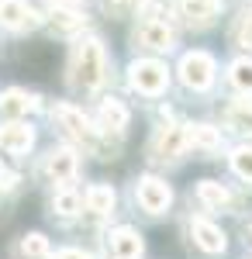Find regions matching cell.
<instances>
[{
    "mask_svg": "<svg viewBox=\"0 0 252 259\" xmlns=\"http://www.w3.org/2000/svg\"><path fill=\"white\" fill-rule=\"evenodd\" d=\"M69 73H73V83L83 87V90H97L104 83V49H100L97 38H87L73 49Z\"/></svg>",
    "mask_w": 252,
    "mask_h": 259,
    "instance_id": "6da1fadb",
    "label": "cell"
},
{
    "mask_svg": "<svg viewBox=\"0 0 252 259\" xmlns=\"http://www.w3.org/2000/svg\"><path fill=\"white\" fill-rule=\"evenodd\" d=\"M56 121H59V128L69 135V139H76L83 142V145H90L94 152H100V142H97V132H94V124H90V118L83 114V111H76L73 104H56Z\"/></svg>",
    "mask_w": 252,
    "mask_h": 259,
    "instance_id": "7a4b0ae2",
    "label": "cell"
},
{
    "mask_svg": "<svg viewBox=\"0 0 252 259\" xmlns=\"http://www.w3.org/2000/svg\"><path fill=\"white\" fill-rule=\"evenodd\" d=\"M180 80L190 90H207L214 83V59L207 52H187L180 59Z\"/></svg>",
    "mask_w": 252,
    "mask_h": 259,
    "instance_id": "3957f363",
    "label": "cell"
},
{
    "mask_svg": "<svg viewBox=\"0 0 252 259\" xmlns=\"http://www.w3.org/2000/svg\"><path fill=\"white\" fill-rule=\"evenodd\" d=\"M166 83H170V73H166V66L155 59H142L132 66V87H135L138 94H145V97H159L162 90H166Z\"/></svg>",
    "mask_w": 252,
    "mask_h": 259,
    "instance_id": "277c9868",
    "label": "cell"
},
{
    "mask_svg": "<svg viewBox=\"0 0 252 259\" xmlns=\"http://www.w3.org/2000/svg\"><path fill=\"white\" fill-rule=\"evenodd\" d=\"M170 200H173V190H170V183L159 177H145L138 183V204L149 211V214H162L166 207H170Z\"/></svg>",
    "mask_w": 252,
    "mask_h": 259,
    "instance_id": "5b68a950",
    "label": "cell"
},
{
    "mask_svg": "<svg viewBox=\"0 0 252 259\" xmlns=\"http://www.w3.org/2000/svg\"><path fill=\"white\" fill-rule=\"evenodd\" d=\"M187 149V128L183 124H166V128H159L152 139V156L155 159H176L180 152Z\"/></svg>",
    "mask_w": 252,
    "mask_h": 259,
    "instance_id": "8992f818",
    "label": "cell"
},
{
    "mask_svg": "<svg viewBox=\"0 0 252 259\" xmlns=\"http://www.w3.org/2000/svg\"><path fill=\"white\" fill-rule=\"evenodd\" d=\"M135 45H145V49H152V52H166V49L173 45V31H170V24H166V21L149 18L145 24H138Z\"/></svg>",
    "mask_w": 252,
    "mask_h": 259,
    "instance_id": "52a82bcc",
    "label": "cell"
},
{
    "mask_svg": "<svg viewBox=\"0 0 252 259\" xmlns=\"http://www.w3.org/2000/svg\"><path fill=\"white\" fill-rule=\"evenodd\" d=\"M35 11L28 0H0V24L11 28V31H24V28H35Z\"/></svg>",
    "mask_w": 252,
    "mask_h": 259,
    "instance_id": "ba28073f",
    "label": "cell"
},
{
    "mask_svg": "<svg viewBox=\"0 0 252 259\" xmlns=\"http://www.w3.org/2000/svg\"><path fill=\"white\" fill-rule=\"evenodd\" d=\"M35 145V132L28 128V124H21V121H14V124H4L0 128V149L4 152H28Z\"/></svg>",
    "mask_w": 252,
    "mask_h": 259,
    "instance_id": "9c48e42d",
    "label": "cell"
},
{
    "mask_svg": "<svg viewBox=\"0 0 252 259\" xmlns=\"http://www.w3.org/2000/svg\"><path fill=\"white\" fill-rule=\"evenodd\" d=\"M107 245H111V256L114 259H138L142 256V235H138L135 228H114Z\"/></svg>",
    "mask_w": 252,
    "mask_h": 259,
    "instance_id": "30bf717a",
    "label": "cell"
},
{
    "mask_svg": "<svg viewBox=\"0 0 252 259\" xmlns=\"http://www.w3.org/2000/svg\"><path fill=\"white\" fill-rule=\"evenodd\" d=\"M76 152L73 149H56V152H49V162H45V169H49V177L56 180V183H69V180L76 177Z\"/></svg>",
    "mask_w": 252,
    "mask_h": 259,
    "instance_id": "8fae6325",
    "label": "cell"
},
{
    "mask_svg": "<svg viewBox=\"0 0 252 259\" xmlns=\"http://www.w3.org/2000/svg\"><path fill=\"white\" fill-rule=\"evenodd\" d=\"M97 118H100V128H104L107 135H111V132L121 135V132L128 128V107H124L121 100H114V97H111V100H100Z\"/></svg>",
    "mask_w": 252,
    "mask_h": 259,
    "instance_id": "7c38bea8",
    "label": "cell"
},
{
    "mask_svg": "<svg viewBox=\"0 0 252 259\" xmlns=\"http://www.w3.org/2000/svg\"><path fill=\"white\" fill-rule=\"evenodd\" d=\"M218 7H221V0H180L183 18H187V24H194V28L211 24L218 18Z\"/></svg>",
    "mask_w": 252,
    "mask_h": 259,
    "instance_id": "4fadbf2b",
    "label": "cell"
},
{
    "mask_svg": "<svg viewBox=\"0 0 252 259\" xmlns=\"http://www.w3.org/2000/svg\"><path fill=\"white\" fill-rule=\"evenodd\" d=\"M190 232H194V242L204 252H221V249H225V232H221L218 225H211V221L194 218L190 221Z\"/></svg>",
    "mask_w": 252,
    "mask_h": 259,
    "instance_id": "5bb4252c",
    "label": "cell"
},
{
    "mask_svg": "<svg viewBox=\"0 0 252 259\" xmlns=\"http://www.w3.org/2000/svg\"><path fill=\"white\" fill-rule=\"evenodd\" d=\"M38 107V97L28 90H7L0 94V114H28Z\"/></svg>",
    "mask_w": 252,
    "mask_h": 259,
    "instance_id": "9a60e30c",
    "label": "cell"
},
{
    "mask_svg": "<svg viewBox=\"0 0 252 259\" xmlns=\"http://www.w3.org/2000/svg\"><path fill=\"white\" fill-rule=\"evenodd\" d=\"M114 207V190L111 187H90L87 190V211L90 214H107Z\"/></svg>",
    "mask_w": 252,
    "mask_h": 259,
    "instance_id": "2e32d148",
    "label": "cell"
},
{
    "mask_svg": "<svg viewBox=\"0 0 252 259\" xmlns=\"http://www.w3.org/2000/svg\"><path fill=\"white\" fill-rule=\"evenodd\" d=\"M225 118H228V124H232L235 132H249L252 135V104L249 100H235Z\"/></svg>",
    "mask_w": 252,
    "mask_h": 259,
    "instance_id": "e0dca14e",
    "label": "cell"
},
{
    "mask_svg": "<svg viewBox=\"0 0 252 259\" xmlns=\"http://www.w3.org/2000/svg\"><path fill=\"white\" fill-rule=\"evenodd\" d=\"M197 197H200V204H207V207H225L228 204V190L221 183H214V180H204L197 187Z\"/></svg>",
    "mask_w": 252,
    "mask_h": 259,
    "instance_id": "ac0fdd59",
    "label": "cell"
},
{
    "mask_svg": "<svg viewBox=\"0 0 252 259\" xmlns=\"http://www.w3.org/2000/svg\"><path fill=\"white\" fill-rule=\"evenodd\" d=\"M187 142H194L200 149H218V145H221V132L211 128V124H194V128L187 132Z\"/></svg>",
    "mask_w": 252,
    "mask_h": 259,
    "instance_id": "d6986e66",
    "label": "cell"
},
{
    "mask_svg": "<svg viewBox=\"0 0 252 259\" xmlns=\"http://www.w3.org/2000/svg\"><path fill=\"white\" fill-rule=\"evenodd\" d=\"M52 24L59 31H76V28H83V14L69 11V7H52Z\"/></svg>",
    "mask_w": 252,
    "mask_h": 259,
    "instance_id": "ffe728a7",
    "label": "cell"
},
{
    "mask_svg": "<svg viewBox=\"0 0 252 259\" xmlns=\"http://www.w3.org/2000/svg\"><path fill=\"white\" fill-rule=\"evenodd\" d=\"M21 256H28V259L49 256V239H45V235H38V232L24 235V239H21Z\"/></svg>",
    "mask_w": 252,
    "mask_h": 259,
    "instance_id": "44dd1931",
    "label": "cell"
},
{
    "mask_svg": "<svg viewBox=\"0 0 252 259\" xmlns=\"http://www.w3.org/2000/svg\"><path fill=\"white\" fill-rule=\"evenodd\" d=\"M232 83L242 94H252V59H238L232 66Z\"/></svg>",
    "mask_w": 252,
    "mask_h": 259,
    "instance_id": "7402d4cb",
    "label": "cell"
},
{
    "mask_svg": "<svg viewBox=\"0 0 252 259\" xmlns=\"http://www.w3.org/2000/svg\"><path fill=\"white\" fill-rule=\"evenodd\" d=\"M52 207H56L59 214H76L79 207H83V200H79L76 190H59L56 200H52Z\"/></svg>",
    "mask_w": 252,
    "mask_h": 259,
    "instance_id": "603a6c76",
    "label": "cell"
},
{
    "mask_svg": "<svg viewBox=\"0 0 252 259\" xmlns=\"http://www.w3.org/2000/svg\"><path fill=\"white\" fill-rule=\"evenodd\" d=\"M232 169H235L242 180H252V149H249V145H245V149H235V152H232Z\"/></svg>",
    "mask_w": 252,
    "mask_h": 259,
    "instance_id": "cb8c5ba5",
    "label": "cell"
},
{
    "mask_svg": "<svg viewBox=\"0 0 252 259\" xmlns=\"http://www.w3.org/2000/svg\"><path fill=\"white\" fill-rule=\"evenodd\" d=\"M238 45H242V49H252V7L242 14V21H238Z\"/></svg>",
    "mask_w": 252,
    "mask_h": 259,
    "instance_id": "d4e9b609",
    "label": "cell"
},
{
    "mask_svg": "<svg viewBox=\"0 0 252 259\" xmlns=\"http://www.w3.org/2000/svg\"><path fill=\"white\" fill-rule=\"evenodd\" d=\"M18 183V173H11L7 166H0V190H11Z\"/></svg>",
    "mask_w": 252,
    "mask_h": 259,
    "instance_id": "484cf974",
    "label": "cell"
},
{
    "mask_svg": "<svg viewBox=\"0 0 252 259\" xmlns=\"http://www.w3.org/2000/svg\"><path fill=\"white\" fill-rule=\"evenodd\" d=\"M56 259H87V256H83L79 249H62V252H59Z\"/></svg>",
    "mask_w": 252,
    "mask_h": 259,
    "instance_id": "4316f807",
    "label": "cell"
},
{
    "mask_svg": "<svg viewBox=\"0 0 252 259\" xmlns=\"http://www.w3.org/2000/svg\"><path fill=\"white\" fill-rule=\"evenodd\" d=\"M124 7H138V4H145V0H121Z\"/></svg>",
    "mask_w": 252,
    "mask_h": 259,
    "instance_id": "83f0119b",
    "label": "cell"
},
{
    "mask_svg": "<svg viewBox=\"0 0 252 259\" xmlns=\"http://www.w3.org/2000/svg\"><path fill=\"white\" fill-rule=\"evenodd\" d=\"M249 232H252V228H249Z\"/></svg>",
    "mask_w": 252,
    "mask_h": 259,
    "instance_id": "f1b7e54d",
    "label": "cell"
}]
</instances>
